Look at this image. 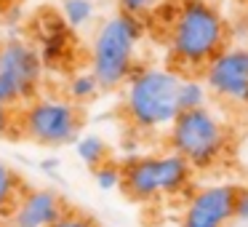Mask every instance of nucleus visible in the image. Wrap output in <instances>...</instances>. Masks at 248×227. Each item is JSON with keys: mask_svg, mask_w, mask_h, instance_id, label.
<instances>
[{"mask_svg": "<svg viewBox=\"0 0 248 227\" xmlns=\"http://www.w3.org/2000/svg\"><path fill=\"white\" fill-rule=\"evenodd\" d=\"M227 27L221 14L205 0H184L171 22L168 46L173 59L187 70L208 67L224 51Z\"/></svg>", "mask_w": 248, "mask_h": 227, "instance_id": "1", "label": "nucleus"}, {"mask_svg": "<svg viewBox=\"0 0 248 227\" xmlns=\"http://www.w3.org/2000/svg\"><path fill=\"white\" fill-rule=\"evenodd\" d=\"M182 78L171 70L160 67H144L131 75L125 86V115L139 129L155 131L163 126H173V120L182 115L179 91Z\"/></svg>", "mask_w": 248, "mask_h": 227, "instance_id": "2", "label": "nucleus"}, {"mask_svg": "<svg viewBox=\"0 0 248 227\" xmlns=\"http://www.w3.org/2000/svg\"><path fill=\"white\" fill-rule=\"evenodd\" d=\"M141 40V19L115 14L96 30L91 43V72L102 88H118L134 75V54Z\"/></svg>", "mask_w": 248, "mask_h": 227, "instance_id": "3", "label": "nucleus"}, {"mask_svg": "<svg viewBox=\"0 0 248 227\" xmlns=\"http://www.w3.org/2000/svg\"><path fill=\"white\" fill-rule=\"evenodd\" d=\"M192 166L176 152L168 155L131 158L123 166V190L134 200H155L166 195H179L189 187Z\"/></svg>", "mask_w": 248, "mask_h": 227, "instance_id": "4", "label": "nucleus"}, {"mask_svg": "<svg viewBox=\"0 0 248 227\" xmlns=\"http://www.w3.org/2000/svg\"><path fill=\"white\" fill-rule=\"evenodd\" d=\"M171 147L192 168H211L227 150V129L208 107L189 110L173 120Z\"/></svg>", "mask_w": 248, "mask_h": 227, "instance_id": "5", "label": "nucleus"}, {"mask_svg": "<svg viewBox=\"0 0 248 227\" xmlns=\"http://www.w3.org/2000/svg\"><path fill=\"white\" fill-rule=\"evenodd\" d=\"M22 131L43 147H62L78 142L80 134V113L78 104L59 97H40L24 107Z\"/></svg>", "mask_w": 248, "mask_h": 227, "instance_id": "6", "label": "nucleus"}, {"mask_svg": "<svg viewBox=\"0 0 248 227\" xmlns=\"http://www.w3.org/2000/svg\"><path fill=\"white\" fill-rule=\"evenodd\" d=\"M43 59L27 40H6L0 46V102L14 107L32 102L43 81Z\"/></svg>", "mask_w": 248, "mask_h": 227, "instance_id": "7", "label": "nucleus"}, {"mask_svg": "<svg viewBox=\"0 0 248 227\" xmlns=\"http://www.w3.org/2000/svg\"><path fill=\"white\" fill-rule=\"evenodd\" d=\"M240 190L235 184H211L189 198L182 227H227L237 214Z\"/></svg>", "mask_w": 248, "mask_h": 227, "instance_id": "8", "label": "nucleus"}, {"mask_svg": "<svg viewBox=\"0 0 248 227\" xmlns=\"http://www.w3.org/2000/svg\"><path fill=\"white\" fill-rule=\"evenodd\" d=\"M205 86L224 99L243 102L248 94V49H224L205 67Z\"/></svg>", "mask_w": 248, "mask_h": 227, "instance_id": "9", "label": "nucleus"}, {"mask_svg": "<svg viewBox=\"0 0 248 227\" xmlns=\"http://www.w3.org/2000/svg\"><path fill=\"white\" fill-rule=\"evenodd\" d=\"M64 214L67 211L59 193L48 187L27 190L11 211V227H54Z\"/></svg>", "mask_w": 248, "mask_h": 227, "instance_id": "10", "label": "nucleus"}, {"mask_svg": "<svg viewBox=\"0 0 248 227\" xmlns=\"http://www.w3.org/2000/svg\"><path fill=\"white\" fill-rule=\"evenodd\" d=\"M40 46V59H43V65H59L62 59L67 56V51H70V27L64 24V19L59 16H48L43 22V27H40V35H38Z\"/></svg>", "mask_w": 248, "mask_h": 227, "instance_id": "11", "label": "nucleus"}, {"mask_svg": "<svg viewBox=\"0 0 248 227\" xmlns=\"http://www.w3.org/2000/svg\"><path fill=\"white\" fill-rule=\"evenodd\" d=\"M75 155L80 158V163H86L91 171H96L99 166H104V163L109 161V147L102 136L86 134L75 142Z\"/></svg>", "mask_w": 248, "mask_h": 227, "instance_id": "12", "label": "nucleus"}, {"mask_svg": "<svg viewBox=\"0 0 248 227\" xmlns=\"http://www.w3.org/2000/svg\"><path fill=\"white\" fill-rule=\"evenodd\" d=\"M19 187H22V182H19V174L14 171V168L8 166L6 161H0V216H6V214L11 216L16 200L22 198Z\"/></svg>", "mask_w": 248, "mask_h": 227, "instance_id": "13", "label": "nucleus"}, {"mask_svg": "<svg viewBox=\"0 0 248 227\" xmlns=\"http://www.w3.org/2000/svg\"><path fill=\"white\" fill-rule=\"evenodd\" d=\"M62 19L67 27H86L93 19L91 0H62Z\"/></svg>", "mask_w": 248, "mask_h": 227, "instance_id": "14", "label": "nucleus"}, {"mask_svg": "<svg viewBox=\"0 0 248 227\" xmlns=\"http://www.w3.org/2000/svg\"><path fill=\"white\" fill-rule=\"evenodd\" d=\"M99 81L93 72H80V75H75L70 81V86H67V91H70V102H88V99H93L99 94Z\"/></svg>", "mask_w": 248, "mask_h": 227, "instance_id": "15", "label": "nucleus"}, {"mask_svg": "<svg viewBox=\"0 0 248 227\" xmlns=\"http://www.w3.org/2000/svg\"><path fill=\"white\" fill-rule=\"evenodd\" d=\"M179 104H182V113L205 107V88L198 81H184L182 91H179Z\"/></svg>", "mask_w": 248, "mask_h": 227, "instance_id": "16", "label": "nucleus"}, {"mask_svg": "<svg viewBox=\"0 0 248 227\" xmlns=\"http://www.w3.org/2000/svg\"><path fill=\"white\" fill-rule=\"evenodd\" d=\"M93 182H96L99 190H115V187H123V166L107 161L104 166H99L93 171Z\"/></svg>", "mask_w": 248, "mask_h": 227, "instance_id": "17", "label": "nucleus"}, {"mask_svg": "<svg viewBox=\"0 0 248 227\" xmlns=\"http://www.w3.org/2000/svg\"><path fill=\"white\" fill-rule=\"evenodd\" d=\"M155 0H120V14H128L134 19H141L144 14L152 11Z\"/></svg>", "mask_w": 248, "mask_h": 227, "instance_id": "18", "label": "nucleus"}, {"mask_svg": "<svg viewBox=\"0 0 248 227\" xmlns=\"http://www.w3.org/2000/svg\"><path fill=\"white\" fill-rule=\"evenodd\" d=\"M54 227H99V222L86 216V214H80V211H67Z\"/></svg>", "mask_w": 248, "mask_h": 227, "instance_id": "19", "label": "nucleus"}, {"mask_svg": "<svg viewBox=\"0 0 248 227\" xmlns=\"http://www.w3.org/2000/svg\"><path fill=\"white\" fill-rule=\"evenodd\" d=\"M11 131H14V113H11V107H8V104L0 102V139H3V136H8Z\"/></svg>", "mask_w": 248, "mask_h": 227, "instance_id": "20", "label": "nucleus"}, {"mask_svg": "<svg viewBox=\"0 0 248 227\" xmlns=\"http://www.w3.org/2000/svg\"><path fill=\"white\" fill-rule=\"evenodd\" d=\"M235 219L240 222V225L248 227V190H240V198H237V214Z\"/></svg>", "mask_w": 248, "mask_h": 227, "instance_id": "21", "label": "nucleus"}, {"mask_svg": "<svg viewBox=\"0 0 248 227\" xmlns=\"http://www.w3.org/2000/svg\"><path fill=\"white\" fill-rule=\"evenodd\" d=\"M40 166H43V168H56V161H43Z\"/></svg>", "mask_w": 248, "mask_h": 227, "instance_id": "22", "label": "nucleus"}, {"mask_svg": "<svg viewBox=\"0 0 248 227\" xmlns=\"http://www.w3.org/2000/svg\"><path fill=\"white\" fill-rule=\"evenodd\" d=\"M243 104H248V94H246V99H243Z\"/></svg>", "mask_w": 248, "mask_h": 227, "instance_id": "23", "label": "nucleus"}]
</instances>
